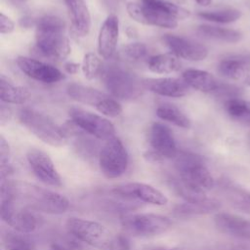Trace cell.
<instances>
[{"mask_svg":"<svg viewBox=\"0 0 250 250\" xmlns=\"http://www.w3.org/2000/svg\"><path fill=\"white\" fill-rule=\"evenodd\" d=\"M1 197H10L21 207L47 214H62L69 207L68 199L57 191L10 179L1 180Z\"/></svg>","mask_w":250,"mask_h":250,"instance_id":"obj_1","label":"cell"},{"mask_svg":"<svg viewBox=\"0 0 250 250\" xmlns=\"http://www.w3.org/2000/svg\"><path fill=\"white\" fill-rule=\"evenodd\" d=\"M64 22L57 16H44L36 22L37 50L50 59L64 60L70 53V45L64 32Z\"/></svg>","mask_w":250,"mask_h":250,"instance_id":"obj_2","label":"cell"},{"mask_svg":"<svg viewBox=\"0 0 250 250\" xmlns=\"http://www.w3.org/2000/svg\"><path fill=\"white\" fill-rule=\"evenodd\" d=\"M18 118L29 132L49 146L60 147L68 142L69 135L66 129L58 125L49 115L43 112L23 107L19 110Z\"/></svg>","mask_w":250,"mask_h":250,"instance_id":"obj_3","label":"cell"},{"mask_svg":"<svg viewBox=\"0 0 250 250\" xmlns=\"http://www.w3.org/2000/svg\"><path fill=\"white\" fill-rule=\"evenodd\" d=\"M102 78L111 96L120 100H135L146 89L144 80H141L131 70L118 64H110L104 68Z\"/></svg>","mask_w":250,"mask_h":250,"instance_id":"obj_4","label":"cell"},{"mask_svg":"<svg viewBox=\"0 0 250 250\" xmlns=\"http://www.w3.org/2000/svg\"><path fill=\"white\" fill-rule=\"evenodd\" d=\"M175 159L179 178L185 184L204 192L214 187V179L200 155L184 151L179 152Z\"/></svg>","mask_w":250,"mask_h":250,"instance_id":"obj_5","label":"cell"},{"mask_svg":"<svg viewBox=\"0 0 250 250\" xmlns=\"http://www.w3.org/2000/svg\"><path fill=\"white\" fill-rule=\"evenodd\" d=\"M142 24L163 28H175L178 21L189 17V12L166 0H142Z\"/></svg>","mask_w":250,"mask_h":250,"instance_id":"obj_6","label":"cell"},{"mask_svg":"<svg viewBox=\"0 0 250 250\" xmlns=\"http://www.w3.org/2000/svg\"><path fill=\"white\" fill-rule=\"evenodd\" d=\"M65 228L68 233L79 241L104 250H108L114 235L104 225L77 217L67 219Z\"/></svg>","mask_w":250,"mask_h":250,"instance_id":"obj_7","label":"cell"},{"mask_svg":"<svg viewBox=\"0 0 250 250\" xmlns=\"http://www.w3.org/2000/svg\"><path fill=\"white\" fill-rule=\"evenodd\" d=\"M123 229L136 236H155L171 229L173 222L170 218L153 213H141L123 216L120 219Z\"/></svg>","mask_w":250,"mask_h":250,"instance_id":"obj_8","label":"cell"},{"mask_svg":"<svg viewBox=\"0 0 250 250\" xmlns=\"http://www.w3.org/2000/svg\"><path fill=\"white\" fill-rule=\"evenodd\" d=\"M128 163V152L121 140L115 136L107 140L99 153V166L104 176L107 179L121 177Z\"/></svg>","mask_w":250,"mask_h":250,"instance_id":"obj_9","label":"cell"},{"mask_svg":"<svg viewBox=\"0 0 250 250\" xmlns=\"http://www.w3.org/2000/svg\"><path fill=\"white\" fill-rule=\"evenodd\" d=\"M69 116L76 127L97 139L107 141L115 136L113 124L101 115L79 107H73L69 110Z\"/></svg>","mask_w":250,"mask_h":250,"instance_id":"obj_10","label":"cell"},{"mask_svg":"<svg viewBox=\"0 0 250 250\" xmlns=\"http://www.w3.org/2000/svg\"><path fill=\"white\" fill-rule=\"evenodd\" d=\"M1 219L20 233H31L38 227L34 211L18 207L11 198H1Z\"/></svg>","mask_w":250,"mask_h":250,"instance_id":"obj_11","label":"cell"},{"mask_svg":"<svg viewBox=\"0 0 250 250\" xmlns=\"http://www.w3.org/2000/svg\"><path fill=\"white\" fill-rule=\"evenodd\" d=\"M111 192L127 200H137L157 206H163L168 203V198L162 191L144 183L133 182L123 184L112 188Z\"/></svg>","mask_w":250,"mask_h":250,"instance_id":"obj_12","label":"cell"},{"mask_svg":"<svg viewBox=\"0 0 250 250\" xmlns=\"http://www.w3.org/2000/svg\"><path fill=\"white\" fill-rule=\"evenodd\" d=\"M26 159L32 173L40 182L54 188L62 186L61 175L46 152L37 148H31L26 153Z\"/></svg>","mask_w":250,"mask_h":250,"instance_id":"obj_13","label":"cell"},{"mask_svg":"<svg viewBox=\"0 0 250 250\" xmlns=\"http://www.w3.org/2000/svg\"><path fill=\"white\" fill-rule=\"evenodd\" d=\"M17 64L26 76L42 83H57L64 78L62 72L57 67L32 58L18 57Z\"/></svg>","mask_w":250,"mask_h":250,"instance_id":"obj_14","label":"cell"},{"mask_svg":"<svg viewBox=\"0 0 250 250\" xmlns=\"http://www.w3.org/2000/svg\"><path fill=\"white\" fill-rule=\"evenodd\" d=\"M163 40L177 58L198 62L204 60L208 55V50L204 45L185 37L166 34Z\"/></svg>","mask_w":250,"mask_h":250,"instance_id":"obj_15","label":"cell"},{"mask_svg":"<svg viewBox=\"0 0 250 250\" xmlns=\"http://www.w3.org/2000/svg\"><path fill=\"white\" fill-rule=\"evenodd\" d=\"M148 141L151 150L155 151L162 158H175L179 151L171 130L162 123L155 122L149 130Z\"/></svg>","mask_w":250,"mask_h":250,"instance_id":"obj_16","label":"cell"},{"mask_svg":"<svg viewBox=\"0 0 250 250\" xmlns=\"http://www.w3.org/2000/svg\"><path fill=\"white\" fill-rule=\"evenodd\" d=\"M119 35L117 16L109 15L101 26L98 36V53L104 59H110L115 51Z\"/></svg>","mask_w":250,"mask_h":250,"instance_id":"obj_17","label":"cell"},{"mask_svg":"<svg viewBox=\"0 0 250 250\" xmlns=\"http://www.w3.org/2000/svg\"><path fill=\"white\" fill-rule=\"evenodd\" d=\"M214 223L223 233L241 239H250V220L234 214L220 212L215 215Z\"/></svg>","mask_w":250,"mask_h":250,"instance_id":"obj_18","label":"cell"},{"mask_svg":"<svg viewBox=\"0 0 250 250\" xmlns=\"http://www.w3.org/2000/svg\"><path fill=\"white\" fill-rule=\"evenodd\" d=\"M144 85L146 90L163 97L181 98L188 92V85L184 80L172 77L145 79Z\"/></svg>","mask_w":250,"mask_h":250,"instance_id":"obj_19","label":"cell"},{"mask_svg":"<svg viewBox=\"0 0 250 250\" xmlns=\"http://www.w3.org/2000/svg\"><path fill=\"white\" fill-rule=\"evenodd\" d=\"M71 27L76 36L84 37L91 29V15L85 0H64Z\"/></svg>","mask_w":250,"mask_h":250,"instance_id":"obj_20","label":"cell"},{"mask_svg":"<svg viewBox=\"0 0 250 250\" xmlns=\"http://www.w3.org/2000/svg\"><path fill=\"white\" fill-rule=\"evenodd\" d=\"M221 208V202L213 198H205L199 201L178 204L173 210V215L177 218H191L194 216L210 214Z\"/></svg>","mask_w":250,"mask_h":250,"instance_id":"obj_21","label":"cell"},{"mask_svg":"<svg viewBox=\"0 0 250 250\" xmlns=\"http://www.w3.org/2000/svg\"><path fill=\"white\" fill-rule=\"evenodd\" d=\"M250 70V57L246 55H233L223 59L218 71L221 75L229 79H238Z\"/></svg>","mask_w":250,"mask_h":250,"instance_id":"obj_22","label":"cell"},{"mask_svg":"<svg viewBox=\"0 0 250 250\" xmlns=\"http://www.w3.org/2000/svg\"><path fill=\"white\" fill-rule=\"evenodd\" d=\"M220 188L226 199L236 209L250 213V192L229 180L220 182Z\"/></svg>","mask_w":250,"mask_h":250,"instance_id":"obj_23","label":"cell"},{"mask_svg":"<svg viewBox=\"0 0 250 250\" xmlns=\"http://www.w3.org/2000/svg\"><path fill=\"white\" fill-rule=\"evenodd\" d=\"M183 80L189 87L204 93L214 92L219 85V83L211 73L205 70L194 68L187 69L186 71H184Z\"/></svg>","mask_w":250,"mask_h":250,"instance_id":"obj_24","label":"cell"},{"mask_svg":"<svg viewBox=\"0 0 250 250\" xmlns=\"http://www.w3.org/2000/svg\"><path fill=\"white\" fill-rule=\"evenodd\" d=\"M30 97L29 91L21 86L13 84L4 74L0 76V99L3 103L22 104Z\"/></svg>","mask_w":250,"mask_h":250,"instance_id":"obj_25","label":"cell"},{"mask_svg":"<svg viewBox=\"0 0 250 250\" xmlns=\"http://www.w3.org/2000/svg\"><path fill=\"white\" fill-rule=\"evenodd\" d=\"M66 92L67 95L74 101L93 106L95 105V107L100 102L108 97L97 89L76 83L69 84L66 88Z\"/></svg>","mask_w":250,"mask_h":250,"instance_id":"obj_26","label":"cell"},{"mask_svg":"<svg viewBox=\"0 0 250 250\" xmlns=\"http://www.w3.org/2000/svg\"><path fill=\"white\" fill-rule=\"evenodd\" d=\"M197 32L202 37L228 43H236L242 38V34L238 30L209 24L199 25L197 28Z\"/></svg>","mask_w":250,"mask_h":250,"instance_id":"obj_27","label":"cell"},{"mask_svg":"<svg viewBox=\"0 0 250 250\" xmlns=\"http://www.w3.org/2000/svg\"><path fill=\"white\" fill-rule=\"evenodd\" d=\"M147 66L154 73L169 74L178 71L181 62L174 54H159L148 59Z\"/></svg>","mask_w":250,"mask_h":250,"instance_id":"obj_28","label":"cell"},{"mask_svg":"<svg viewBox=\"0 0 250 250\" xmlns=\"http://www.w3.org/2000/svg\"><path fill=\"white\" fill-rule=\"evenodd\" d=\"M156 115L164 120L168 121L178 127L188 129L190 127V121L186 116V114L181 111L177 106L170 104H164L157 107L156 109Z\"/></svg>","mask_w":250,"mask_h":250,"instance_id":"obj_29","label":"cell"},{"mask_svg":"<svg viewBox=\"0 0 250 250\" xmlns=\"http://www.w3.org/2000/svg\"><path fill=\"white\" fill-rule=\"evenodd\" d=\"M225 109L228 114L238 122L250 126V103L240 98L230 99L225 102Z\"/></svg>","mask_w":250,"mask_h":250,"instance_id":"obj_30","label":"cell"},{"mask_svg":"<svg viewBox=\"0 0 250 250\" xmlns=\"http://www.w3.org/2000/svg\"><path fill=\"white\" fill-rule=\"evenodd\" d=\"M197 15L199 18L208 21L217 23H230L240 19L241 12L236 9H226L220 11L200 12Z\"/></svg>","mask_w":250,"mask_h":250,"instance_id":"obj_31","label":"cell"},{"mask_svg":"<svg viewBox=\"0 0 250 250\" xmlns=\"http://www.w3.org/2000/svg\"><path fill=\"white\" fill-rule=\"evenodd\" d=\"M19 233L7 232L3 236L6 250H35L33 243L25 236Z\"/></svg>","mask_w":250,"mask_h":250,"instance_id":"obj_32","label":"cell"},{"mask_svg":"<svg viewBox=\"0 0 250 250\" xmlns=\"http://www.w3.org/2000/svg\"><path fill=\"white\" fill-rule=\"evenodd\" d=\"M81 69L84 76L87 79L95 78L103 69H102V62L99 57L94 53H87L84 56Z\"/></svg>","mask_w":250,"mask_h":250,"instance_id":"obj_33","label":"cell"},{"mask_svg":"<svg viewBox=\"0 0 250 250\" xmlns=\"http://www.w3.org/2000/svg\"><path fill=\"white\" fill-rule=\"evenodd\" d=\"M122 53L124 57L131 62H140L147 57L148 49L144 43H130L123 47Z\"/></svg>","mask_w":250,"mask_h":250,"instance_id":"obj_34","label":"cell"},{"mask_svg":"<svg viewBox=\"0 0 250 250\" xmlns=\"http://www.w3.org/2000/svg\"><path fill=\"white\" fill-rule=\"evenodd\" d=\"M97 110L108 117H117L122 112L121 104L114 99L106 97L102 102H100L97 106Z\"/></svg>","mask_w":250,"mask_h":250,"instance_id":"obj_35","label":"cell"},{"mask_svg":"<svg viewBox=\"0 0 250 250\" xmlns=\"http://www.w3.org/2000/svg\"><path fill=\"white\" fill-rule=\"evenodd\" d=\"M216 95L227 98L226 101L234 99V98H239L241 95V89L234 85H229V84H219L217 89L214 91Z\"/></svg>","mask_w":250,"mask_h":250,"instance_id":"obj_36","label":"cell"},{"mask_svg":"<svg viewBox=\"0 0 250 250\" xmlns=\"http://www.w3.org/2000/svg\"><path fill=\"white\" fill-rule=\"evenodd\" d=\"M108 250H131L130 239L123 233L114 234Z\"/></svg>","mask_w":250,"mask_h":250,"instance_id":"obj_37","label":"cell"},{"mask_svg":"<svg viewBox=\"0 0 250 250\" xmlns=\"http://www.w3.org/2000/svg\"><path fill=\"white\" fill-rule=\"evenodd\" d=\"M10 157H11V151H10L9 144L5 140V138L1 135L0 136V164H1V167L11 165Z\"/></svg>","mask_w":250,"mask_h":250,"instance_id":"obj_38","label":"cell"},{"mask_svg":"<svg viewBox=\"0 0 250 250\" xmlns=\"http://www.w3.org/2000/svg\"><path fill=\"white\" fill-rule=\"evenodd\" d=\"M126 10L129 15V17L134 20L135 21L142 23L143 22V12H142V7L141 4L129 2L126 5Z\"/></svg>","mask_w":250,"mask_h":250,"instance_id":"obj_39","label":"cell"},{"mask_svg":"<svg viewBox=\"0 0 250 250\" xmlns=\"http://www.w3.org/2000/svg\"><path fill=\"white\" fill-rule=\"evenodd\" d=\"M15 29L14 21L5 16L3 13L0 14V33L1 34H9L13 32Z\"/></svg>","mask_w":250,"mask_h":250,"instance_id":"obj_40","label":"cell"},{"mask_svg":"<svg viewBox=\"0 0 250 250\" xmlns=\"http://www.w3.org/2000/svg\"><path fill=\"white\" fill-rule=\"evenodd\" d=\"M11 117H12L11 108L2 104L0 106V125L1 126L6 125L11 120Z\"/></svg>","mask_w":250,"mask_h":250,"instance_id":"obj_41","label":"cell"},{"mask_svg":"<svg viewBox=\"0 0 250 250\" xmlns=\"http://www.w3.org/2000/svg\"><path fill=\"white\" fill-rule=\"evenodd\" d=\"M226 250H250V239L231 243L226 247Z\"/></svg>","mask_w":250,"mask_h":250,"instance_id":"obj_42","label":"cell"},{"mask_svg":"<svg viewBox=\"0 0 250 250\" xmlns=\"http://www.w3.org/2000/svg\"><path fill=\"white\" fill-rule=\"evenodd\" d=\"M79 67H80V64L79 63H76V62H66L64 64V70L69 73V74H75L78 72L79 70Z\"/></svg>","mask_w":250,"mask_h":250,"instance_id":"obj_43","label":"cell"},{"mask_svg":"<svg viewBox=\"0 0 250 250\" xmlns=\"http://www.w3.org/2000/svg\"><path fill=\"white\" fill-rule=\"evenodd\" d=\"M50 250H69V249H66L58 243H53L50 246Z\"/></svg>","mask_w":250,"mask_h":250,"instance_id":"obj_44","label":"cell"},{"mask_svg":"<svg viewBox=\"0 0 250 250\" xmlns=\"http://www.w3.org/2000/svg\"><path fill=\"white\" fill-rule=\"evenodd\" d=\"M195 1L200 6H208L212 0H195Z\"/></svg>","mask_w":250,"mask_h":250,"instance_id":"obj_45","label":"cell"},{"mask_svg":"<svg viewBox=\"0 0 250 250\" xmlns=\"http://www.w3.org/2000/svg\"><path fill=\"white\" fill-rule=\"evenodd\" d=\"M148 250H181L178 248H163V247H154V248H150Z\"/></svg>","mask_w":250,"mask_h":250,"instance_id":"obj_46","label":"cell"},{"mask_svg":"<svg viewBox=\"0 0 250 250\" xmlns=\"http://www.w3.org/2000/svg\"><path fill=\"white\" fill-rule=\"evenodd\" d=\"M245 84L247 85V86H249L250 87V75H248L246 78H245Z\"/></svg>","mask_w":250,"mask_h":250,"instance_id":"obj_47","label":"cell"}]
</instances>
